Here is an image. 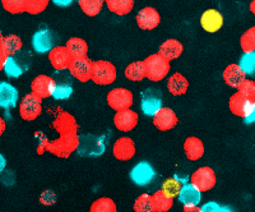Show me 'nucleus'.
Masks as SVG:
<instances>
[{
	"mask_svg": "<svg viewBox=\"0 0 255 212\" xmlns=\"http://www.w3.org/2000/svg\"><path fill=\"white\" fill-rule=\"evenodd\" d=\"M67 49L72 54L73 58H83L87 56L88 45L81 37H72L67 41Z\"/></svg>",
	"mask_w": 255,
	"mask_h": 212,
	"instance_id": "obj_30",
	"label": "nucleus"
},
{
	"mask_svg": "<svg viewBox=\"0 0 255 212\" xmlns=\"http://www.w3.org/2000/svg\"><path fill=\"white\" fill-rule=\"evenodd\" d=\"M50 0H26V12L28 14L36 15L46 10Z\"/></svg>",
	"mask_w": 255,
	"mask_h": 212,
	"instance_id": "obj_38",
	"label": "nucleus"
},
{
	"mask_svg": "<svg viewBox=\"0 0 255 212\" xmlns=\"http://www.w3.org/2000/svg\"><path fill=\"white\" fill-rule=\"evenodd\" d=\"M200 26L209 33L217 32L223 26V15L217 9H207L200 17Z\"/></svg>",
	"mask_w": 255,
	"mask_h": 212,
	"instance_id": "obj_18",
	"label": "nucleus"
},
{
	"mask_svg": "<svg viewBox=\"0 0 255 212\" xmlns=\"http://www.w3.org/2000/svg\"><path fill=\"white\" fill-rule=\"evenodd\" d=\"M55 35L52 33L50 29L44 28L38 29L32 36V47L38 54H45V52H50L54 47H55L56 42Z\"/></svg>",
	"mask_w": 255,
	"mask_h": 212,
	"instance_id": "obj_9",
	"label": "nucleus"
},
{
	"mask_svg": "<svg viewBox=\"0 0 255 212\" xmlns=\"http://www.w3.org/2000/svg\"><path fill=\"white\" fill-rule=\"evenodd\" d=\"M129 177L134 184L139 187H145L152 183V180L156 177V172H154L153 166L151 164L142 161L131 169Z\"/></svg>",
	"mask_w": 255,
	"mask_h": 212,
	"instance_id": "obj_11",
	"label": "nucleus"
},
{
	"mask_svg": "<svg viewBox=\"0 0 255 212\" xmlns=\"http://www.w3.org/2000/svg\"><path fill=\"white\" fill-rule=\"evenodd\" d=\"M6 58H8V55H6L5 50H4L3 41L0 40V72L3 70L4 64H5V61H6Z\"/></svg>",
	"mask_w": 255,
	"mask_h": 212,
	"instance_id": "obj_43",
	"label": "nucleus"
},
{
	"mask_svg": "<svg viewBox=\"0 0 255 212\" xmlns=\"http://www.w3.org/2000/svg\"><path fill=\"white\" fill-rule=\"evenodd\" d=\"M6 166V160H5V157L3 156V155L0 154V174L4 172V169H5Z\"/></svg>",
	"mask_w": 255,
	"mask_h": 212,
	"instance_id": "obj_46",
	"label": "nucleus"
},
{
	"mask_svg": "<svg viewBox=\"0 0 255 212\" xmlns=\"http://www.w3.org/2000/svg\"><path fill=\"white\" fill-rule=\"evenodd\" d=\"M181 187H183V182H181V180L176 179V178H170V179L163 182L162 189H161V191H163L166 195L174 198L176 197V196H179Z\"/></svg>",
	"mask_w": 255,
	"mask_h": 212,
	"instance_id": "obj_37",
	"label": "nucleus"
},
{
	"mask_svg": "<svg viewBox=\"0 0 255 212\" xmlns=\"http://www.w3.org/2000/svg\"><path fill=\"white\" fill-rule=\"evenodd\" d=\"M108 104L115 111L130 109L133 105V93L127 88H114L108 93Z\"/></svg>",
	"mask_w": 255,
	"mask_h": 212,
	"instance_id": "obj_8",
	"label": "nucleus"
},
{
	"mask_svg": "<svg viewBox=\"0 0 255 212\" xmlns=\"http://www.w3.org/2000/svg\"><path fill=\"white\" fill-rule=\"evenodd\" d=\"M177 116L175 111L170 108H162L153 116V124L159 131H170L177 124Z\"/></svg>",
	"mask_w": 255,
	"mask_h": 212,
	"instance_id": "obj_20",
	"label": "nucleus"
},
{
	"mask_svg": "<svg viewBox=\"0 0 255 212\" xmlns=\"http://www.w3.org/2000/svg\"><path fill=\"white\" fill-rule=\"evenodd\" d=\"M177 198H179V202L184 207L199 206L200 201H202V192L194 184L186 183L181 187Z\"/></svg>",
	"mask_w": 255,
	"mask_h": 212,
	"instance_id": "obj_19",
	"label": "nucleus"
},
{
	"mask_svg": "<svg viewBox=\"0 0 255 212\" xmlns=\"http://www.w3.org/2000/svg\"><path fill=\"white\" fill-rule=\"evenodd\" d=\"M90 212H118V209H116L115 202L111 198L101 197L93 202Z\"/></svg>",
	"mask_w": 255,
	"mask_h": 212,
	"instance_id": "obj_34",
	"label": "nucleus"
},
{
	"mask_svg": "<svg viewBox=\"0 0 255 212\" xmlns=\"http://www.w3.org/2000/svg\"><path fill=\"white\" fill-rule=\"evenodd\" d=\"M0 40H3V33H1V31H0Z\"/></svg>",
	"mask_w": 255,
	"mask_h": 212,
	"instance_id": "obj_51",
	"label": "nucleus"
},
{
	"mask_svg": "<svg viewBox=\"0 0 255 212\" xmlns=\"http://www.w3.org/2000/svg\"><path fill=\"white\" fill-rule=\"evenodd\" d=\"M184 152L190 161H197L204 155L203 142L197 137H189L184 142Z\"/></svg>",
	"mask_w": 255,
	"mask_h": 212,
	"instance_id": "obj_24",
	"label": "nucleus"
},
{
	"mask_svg": "<svg viewBox=\"0 0 255 212\" xmlns=\"http://www.w3.org/2000/svg\"><path fill=\"white\" fill-rule=\"evenodd\" d=\"M238 92L250 100H255V82L252 79H245L238 88Z\"/></svg>",
	"mask_w": 255,
	"mask_h": 212,
	"instance_id": "obj_41",
	"label": "nucleus"
},
{
	"mask_svg": "<svg viewBox=\"0 0 255 212\" xmlns=\"http://www.w3.org/2000/svg\"><path fill=\"white\" fill-rule=\"evenodd\" d=\"M183 51V44L179 40H176V38H168V40H166L163 44H161L158 50L159 54L170 61L181 56Z\"/></svg>",
	"mask_w": 255,
	"mask_h": 212,
	"instance_id": "obj_23",
	"label": "nucleus"
},
{
	"mask_svg": "<svg viewBox=\"0 0 255 212\" xmlns=\"http://www.w3.org/2000/svg\"><path fill=\"white\" fill-rule=\"evenodd\" d=\"M145 64V73H147V78L152 82H159L166 78V76L170 72V60L163 58L161 54H152L144 60Z\"/></svg>",
	"mask_w": 255,
	"mask_h": 212,
	"instance_id": "obj_2",
	"label": "nucleus"
},
{
	"mask_svg": "<svg viewBox=\"0 0 255 212\" xmlns=\"http://www.w3.org/2000/svg\"><path fill=\"white\" fill-rule=\"evenodd\" d=\"M202 212H234L231 207L229 206H220L217 202H207L206 205L200 207Z\"/></svg>",
	"mask_w": 255,
	"mask_h": 212,
	"instance_id": "obj_42",
	"label": "nucleus"
},
{
	"mask_svg": "<svg viewBox=\"0 0 255 212\" xmlns=\"http://www.w3.org/2000/svg\"><path fill=\"white\" fill-rule=\"evenodd\" d=\"M244 122L247 123V124H255V105H254V109H253V111L250 113V115H248L245 119H244Z\"/></svg>",
	"mask_w": 255,
	"mask_h": 212,
	"instance_id": "obj_45",
	"label": "nucleus"
},
{
	"mask_svg": "<svg viewBox=\"0 0 255 212\" xmlns=\"http://www.w3.org/2000/svg\"><path fill=\"white\" fill-rule=\"evenodd\" d=\"M114 124L122 132L133 131L138 124V114L131 109L116 111L115 116H114Z\"/></svg>",
	"mask_w": 255,
	"mask_h": 212,
	"instance_id": "obj_17",
	"label": "nucleus"
},
{
	"mask_svg": "<svg viewBox=\"0 0 255 212\" xmlns=\"http://www.w3.org/2000/svg\"><path fill=\"white\" fill-rule=\"evenodd\" d=\"M162 109V93L157 88L149 87L142 92L140 110L144 115L153 118Z\"/></svg>",
	"mask_w": 255,
	"mask_h": 212,
	"instance_id": "obj_5",
	"label": "nucleus"
},
{
	"mask_svg": "<svg viewBox=\"0 0 255 212\" xmlns=\"http://www.w3.org/2000/svg\"><path fill=\"white\" fill-rule=\"evenodd\" d=\"M105 0H78V5L82 12L88 17H96L102 10Z\"/></svg>",
	"mask_w": 255,
	"mask_h": 212,
	"instance_id": "obj_31",
	"label": "nucleus"
},
{
	"mask_svg": "<svg viewBox=\"0 0 255 212\" xmlns=\"http://www.w3.org/2000/svg\"><path fill=\"white\" fill-rule=\"evenodd\" d=\"M133 209L135 212H154L153 202H152V196L144 193L134 201Z\"/></svg>",
	"mask_w": 255,
	"mask_h": 212,
	"instance_id": "obj_35",
	"label": "nucleus"
},
{
	"mask_svg": "<svg viewBox=\"0 0 255 212\" xmlns=\"http://www.w3.org/2000/svg\"><path fill=\"white\" fill-rule=\"evenodd\" d=\"M105 150H106V145H105L102 137L93 136V134H84V136L79 137V145L77 147V154L79 156H101Z\"/></svg>",
	"mask_w": 255,
	"mask_h": 212,
	"instance_id": "obj_3",
	"label": "nucleus"
},
{
	"mask_svg": "<svg viewBox=\"0 0 255 212\" xmlns=\"http://www.w3.org/2000/svg\"><path fill=\"white\" fill-rule=\"evenodd\" d=\"M1 5L10 14H20L26 12V0H0Z\"/></svg>",
	"mask_w": 255,
	"mask_h": 212,
	"instance_id": "obj_36",
	"label": "nucleus"
},
{
	"mask_svg": "<svg viewBox=\"0 0 255 212\" xmlns=\"http://www.w3.org/2000/svg\"><path fill=\"white\" fill-rule=\"evenodd\" d=\"M4 131H5V120L0 118V136L4 133Z\"/></svg>",
	"mask_w": 255,
	"mask_h": 212,
	"instance_id": "obj_48",
	"label": "nucleus"
},
{
	"mask_svg": "<svg viewBox=\"0 0 255 212\" xmlns=\"http://www.w3.org/2000/svg\"><path fill=\"white\" fill-rule=\"evenodd\" d=\"M3 46L5 50L6 55H15L18 51H20L22 46H23V42L20 40L19 36L17 35H8L5 37H3Z\"/></svg>",
	"mask_w": 255,
	"mask_h": 212,
	"instance_id": "obj_32",
	"label": "nucleus"
},
{
	"mask_svg": "<svg viewBox=\"0 0 255 212\" xmlns=\"http://www.w3.org/2000/svg\"><path fill=\"white\" fill-rule=\"evenodd\" d=\"M216 173L209 166H202L197 169L190 177V183L194 184L200 192H208L216 186Z\"/></svg>",
	"mask_w": 255,
	"mask_h": 212,
	"instance_id": "obj_7",
	"label": "nucleus"
},
{
	"mask_svg": "<svg viewBox=\"0 0 255 212\" xmlns=\"http://www.w3.org/2000/svg\"><path fill=\"white\" fill-rule=\"evenodd\" d=\"M3 70L9 78H19L24 72V64L15 55H10L6 58Z\"/></svg>",
	"mask_w": 255,
	"mask_h": 212,
	"instance_id": "obj_29",
	"label": "nucleus"
},
{
	"mask_svg": "<svg viewBox=\"0 0 255 212\" xmlns=\"http://www.w3.org/2000/svg\"><path fill=\"white\" fill-rule=\"evenodd\" d=\"M73 87L70 84H56L52 92V97L55 100H67L72 96Z\"/></svg>",
	"mask_w": 255,
	"mask_h": 212,
	"instance_id": "obj_39",
	"label": "nucleus"
},
{
	"mask_svg": "<svg viewBox=\"0 0 255 212\" xmlns=\"http://www.w3.org/2000/svg\"><path fill=\"white\" fill-rule=\"evenodd\" d=\"M41 97L36 96L35 93H28L22 99L19 104V115L23 120L32 122L42 113V105Z\"/></svg>",
	"mask_w": 255,
	"mask_h": 212,
	"instance_id": "obj_6",
	"label": "nucleus"
},
{
	"mask_svg": "<svg viewBox=\"0 0 255 212\" xmlns=\"http://www.w3.org/2000/svg\"><path fill=\"white\" fill-rule=\"evenodd\" d=\"M135 19L138 27L144 29V31L154 29L161 23V15H159L158 10L153 6H144L143 9H140Z\"/></svg>",
	"mask_w": 255,
	"mask_h": 212,
	"instance_id": "obj_14",
	"label": "nucleus"
},
{
	"mask_svg": "<svg viewBox=\"0 0 255 212\" xmlns=\"http://www.w3.org/2000/svg\"><path fill=\"white\" fill-rule=\"evenodd\" d=\"M255 105V100H250L248 97H245L244 95H241L240 92L234 93L231 97H230L229 106L230 110L234 115L240 116L243 119H245L248 115H250V113L253 111Z\"/></svg>",
	"mask_w": 255,
	"mask_h": 212,
	"instance_id": "obj_12",
	"label": "nucleus"
},
{
	"mask_svg": "<svg viewBox=\"0 0 255 212\" xmlns=\"http://www.w3.org/2000/svg\"><path fill=\"white\" fill-rule=\"evenodd\" d=\"M56 82L49 76L45 74H40L36 78H33L31 83V91L32 93H35L36 96L41 97V99H47V97L52 96V92L55 90Z\"/></svg>",
	"mask_w": 255,
	"mask_h": 212,
	"instance_id": "obj_15",
	"label": "nucleus"
},
{
	"mask_svg": "<svg viewBox=\"0 0 255 212\" xmlns=\"http://www.w3.org/2000/svg\"><path fill=\"white\" fill-rule=\"evenodd\" d=\"M249 8H250V12H252L253 14L255 15V0H253L252 3H250V6H249Z\"/></svg>",
	"mask_w": 255,
	"mask_h": 212,
	"instance_id": "obj_49",
	"label": "nucleus"
},
{
	"mask_svg": "<svg viewBox=\"0 0 255 212\" xmlns=\"http://www.w3.org/2000/svg\"><path fill=\"white\" fill-rule=\"evenodd\" d=\"M245 79H247V74L244 73L239 64H230L223 70V81L230 87L239 88Z\"/></svg>",
	"mask_w": 255,
	"mask_h": 212,
	"instance_id": "obj_22",
	"label": "nucleus"
},
{
	"mask_svg": "<svg viewBox=\"0 0 255 212\" xmlns=\"http://www.w3.org/2000/svg\"><path fill=\"white\" fill-rule=\"evenodd\" d=\"M73 1H74V0H52V3L55 4V5L63 6V8L72 5Z\"/></svg>",
	"mask_w": 255,
	"mask_h": 212,
	"instance_id": "obj_44",
	"label": "nucleus"
},
{
	"mask_svg": "<svg viewBox=\"0 0 255 212\" xmlns=\"http://www.w3.org/2000/svg\"><path fill=\"white\" fill-rule=\"evenodd\" d=\"M152 202H153L154 212H167L172 209L174 198L166 195L163 191H157L152 195Z\"/></svg>",
	"mask_w": 255,
	"mask_h": 212,
	"instance_id": "obj_27",
	"label": "nucleus"
},
{
	"mask_svg": "<svg viewBox=\"0 0 255 212\" xmlns=\"http://www.w3.org/2000/svg\"><path fill=\"white\" fill-rule=\"evenodd\" d=\"M93 63L95 61L91 60L87 56L83 58H74L72 61V64L69 67V72L74 78L78 79L79 82H88L92 79V69Z\"/></svg>",
	"mask_w": 255,
	"mask_h": 212,
	"instance_id": "obj_10",
	"label": "nucleus"
},
{
	"mask_svg": "<svg viewBox=\"0 0 255 212\" xmlns=\"http://www.w3.org/2000/svg\"><path fill=\"white\" fill-rule=\"evenodd\" d=\"M249 32L252 33V35L254 36V38H255V26H253L252 28H249Z\"/></svg>",
	"mask_w": 255,
	"mask_h": 212,
	"instance_id": "obj_50",
	"label": "nucleus"
},
{
	"mask_svg": "<svg viewBox=\"0 0 255 212\" xmlns=\"http://www.w3.org/2000/svg\"><path fill=\"white\" fill-rule=\"evenodd\" d=\"M73 59L67 46H55L49 52V61L56 72L69 69Z\"/></svg>",
	"mask_w": 255,
	"mask_h": 212,
	"instance_id": "obj_13",
	"label": "nucleus"
},
{
	"mask_svg": "<svg viewBox=\"0 0 255 212\" xmlns=\"http://www.w3.org/2000/svg\"><path fill=\"white\" fill-rule=\"evenodd\" d=\"M116 79V68L108 60H97L93 63L92 81L100 86H108Z\"/></svg>",
	"mask_w": 255,
	"mask_h": 212,
	"instance_id": "obj_4",
	"label": "nucleus"
},
{
	"mask_svg": "<svg viewBox=\"0 0 255 212\" xmlns=\"http://www.w3.org/2000/svg\"><path fill=\"white\" fill-rule=\"evenodd\" d=\"M189 88V82L183 74L180 73H175L172 74L167 81V90L168 92L174 95V96H181L184 93H186Z\"/></svg>",
	"mask_w": 255,
	"mask_h": 212,
	"instance_id": "obj_25",
	"label": "nucleus"
},
{
	"mask_svg": "<svg viewBox=\"0 0 255 212\" xmlns=\"http://www.w3.org/2000/svg\"><path fill=\"white\" fill-rule=\"evenodd\" d=\"M125 77L129 81L133 82H140L142 79L147 78L144 61H133V63H130L125 68Z\"/></svg>",
	"mask_w": 255,
	"mask_h": 212,
	"instance_id": "obj_28",
	"label": "nucleus"
},
{
	"mask_svg": "<svg viewBox=\"0 0 255 212\" xmlns=\"http://www.w3.org/2000/svg\"><path fill=\"white\" fill-rule=\"evenodd\" d=\"M183 212H202V209L199 206H194V207H184Z\"/></svg>",
	"mask_w": 255,
	"mask_h": 212,
	"instance_id": "obj_47",
	"label": "nucleus"
},
{
	"mask_svg": "<svg viewBox=\"0 0 255 212\" xmlns=\"http://www.w3.org/2000/svg\"><path fill=\"white\" fill-rule=\"evenodd\" d=\"M240 46L244 52L255 51V38L248 29L247 32H244L240 37Z\"/></svg>",
	"mask_w": 255,
	"mask_h": 212,
	"instance_id": "obj_40",
	"label": "nucleus"
},
{
	"mask_svg": "<svg viewBox=\"0 0 255 212\" xmlns=\"http://www.w3.org/2000/svg\"><path fill=\"white\" fill-rule=\"evenodd\" d=\"M52 128L59 133L58 140L40 141L37 147V152L42 155L44 152H50L55 156L67 159L74 151H77V147L79 145L78 124H77L74 116L69 113L61 111L56 119L52 122Z\"/></svg>",
	"mask_w": 255,
	"mask_h": 212,
	"instance_id": "obj_1",
	"label": "nucleus"
},
{
	"mask_svg": "<svg viewBox=\"0 0 255 212\" xmlns=\"http://www.w3.org/2000/svg\"><path fill=\"white\" fill-rule=\"evenodd\" d=\"M18 90L8 82H0V108L9 109L15 108L18 102Z\"/></svg>",
	"mask_w": 255,
	"mask_h": 212,
	"instance_id": "obj_21",
	"label": "nucleus"
},
{
	"mask_svg": "<svg viewBox=\"0 0 255 212\" xmlns=\"http://www.w3.org/2000/svg\"><path fill=\"white\" fill-rule=\"evenodd\" d=\"M241 69L247 77H255V51L244 52L239 61Z\"/></svg>",
	"mask_w": 255,
	"mask_h": 212,
	"instance_id": "obj_33",
	"label": "nucleus"
},
{
	"mask_svg": "<svg viewBox=\"0 0 255 212\" xmlns=\"http://www.w3.org/2000/svg\"><path fill=\"white\" fill-rule=\"evenodd\" d=\"M108 9L118 15H127L133 10L134 0H105Z\"/></svg>",
	"mask_w": 255,
	"mask_h": 212,
	"instance_id": "obj_26",
	"label": "nucleus"
},
{
	"mask_svg": "<svg viewBox=\"0 0 255 212\" xmlns=\"http://www.w3.org/2000/svg\"><path fill=\"white\" fill-rule=\"evenodd\" d=\"M113 154L115 159L120 161L131 160L135 155V145L134 141L129 137H122L114 143Z\"/></svg>",
	"mask_w": 255,
	"mask_h": 212,
	"instance_id": "obj_16",
	"label": "nucleus"
}]
</instances>
